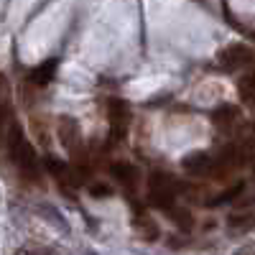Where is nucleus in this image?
<instances>
[{"label": "nucleus", "mask_w": 255, "mask_h": 255, "mask_svg": "<svg viewBox=\"0 0 255 255\" xmlns=\"http://www.w3.org/2000/svg\"><path fill=\"white\" fill-rule=\"evenodd\" d=\"M108 118H110V145H118L128 133V125H130V108H128V102L113 97L108 102Z\"/></svg>", "instance_id": "nucleus-4"}, {"label": "nucleus", "mask_w": 255, "mask_h": 255, "mask_svg": "<svg viewBox=\"0 0 255 255\" xmlns=\"http://www.w3.org/2000/svg\"><path fill=\"white\" fill-rule=\"evenodd\" d=\"M176 194H179V186L171 176L151 174V181H148V199H151L158 209L168 212L171 207H176Z\"/></svg>", "instance_id": "nucleus-2"}, {"label": "nucleus", "mask_w": 255, "mask_h": 255, "mask_svg": "<svg viewBox=\"0 0 255 255\" xmlns=\"http://www.w3.org/2000/svg\"><path fill=\"white\" fill-rule=\"evenodd\" d=\"M212 118H215L217 125H225V128H227V123H232V120L240 118V110L235 108V105H220V108L212 113Z\"/></svg>", "instance_id": "nucleus-10"}, {"label": "nucleus", "mask_w": 255, "mask_h": 255, "mask_svg": "<svg viewBox=\"0 0 255 255\" xmlns=\"http://www.w3.org/2000/svg\"><path fill=\"white\" fill-rule=\"evenodd\" d=\"M90 194H92L95 199H100V197H113V189H110L108 184H92V186H90Z\"/></svg>", "instance_id": "nucleus-15"}, {"label": "nucleus", "mask_w": 255, "mask_h": 255, "mask_svg": "<svg viewBox=\"0 0 255 255\" xmlns=\"http://www.w3.org/2000/svg\"><path fill=\"white\" fill-rule=\"evenodd\" d=\"M56 133H59L61 145L67 148V153L74 156V158H82L84 148H82V135H79V125H77V120L69 118V115H61V118H59Z\"/></svg>", "instance_id": "nucleus-5"}, {"label": "nucleus", "mask_w": 255, "mask_h": 255, "mask_svg": "<svg viewBox=\"0 0 255 255\" xmlns=\"http://www.w3.org/2000/svg\"><path fill=\"white\" fill-rule=\"evenodd\" d=\"M227 225L235 227V230H250L255 227V199H250V204L238 207L232 215L227 217Z\"/></svg>", "instance_id": "nucleus-7"}, {"label": "nucleus", "mask_w": 255, "mask_h": 255, "mask_svg": "<svg viewBox=\"0 0 255 255\" xmlns=\"http://www.w3.org/2000/svg\"><path fill=\"white\" fill-rule=\"evenodd\" d=\"M240 191H243V184H235V186H232V189H227V191H222V194H220V197H215V199H212L209 204H212V207H215V204H225V202H232V199H235V197L240 194Z\"/></svg>", "instance_id": "nucleus-14"}, {"label": "nucleus", "mask_w": 255, "mask_h": 255, "mask_svg": "<svg viewBox=\"0 0 255 255\" xmlns=\"http://www.w3.org/2000/svg\"><path fill=\"white\" fill-rule=\"evenodd\" d=\"M8 153H10V161L18 166V171L26 179L38 176V156L18 125H10V130H8Z\"/></svg>", "instance_id": "nucleus-1"}, {"label": "nucleus", "mask_w": 255, "mask_h": 255, "mask_svg": "<svg viewBox=\"0 0 255 255\" xmlns=\"http://www.w3.org/2000/svg\"><path fill=\"white\" fill-rule=\"evenodd\" d=\"M235 255H255V243H250V245H243Z\"/></svg>", "instance_id": "nucleus-16"}, {"label": "nucleus", "mask_w": 255, "mask_h": 255, "mask_svg": "<svg viewBox=\"0 0 255 255\" xmlns=\"http://www.w3.org/2000/svg\"><path fill=\"white\" fill-rule=\"evenodd\" d=\"M166 215L168 217H171L181 230H189L191 225H194V217H191V212H186V209H179V207H171V209H168L166 212Z\"/></svg>", "instance_id": "nucleus-12"}, {"label": "nucleus", "mask_w": 255, "mask_h": 255, "mask_svg": "<svg viewBox=\"0 0 255 255\" xmlns=\"http://www.w3.org/2000/svg\"><path fill=\"white\" fill-rule=\"evenodd\" d=\"M56 64H59L56 59H49L44 64H38V67H33L31 74H28V82L36 84V87H46V84L56 77Z\"/></svg>", "instance_id": "nucleus-9"}, {"label": "nucleus", "mask_w": 255, "mask_h": 255, "mask_svg": "<svg viewBox=\"0 0 255 255\" xmlns=\"http://www.w3.org/2000/svg\"><path fill=\"white\" fill-rule=\"evenodd\" d=\"M217 61H220V69L238 72V69H245L255 61V51L248 44H230L217 54Z\"/></svg>", "instance_id": "nucleus-3"}, {"label": "nucleus", "mask_w": 255, "mask_h": 255, "mask_svg": "<svg viewBox=\"0 0 255 255\" xmlns=\"http://www.w3.org/2000/svg\"><path fill=\"white\" fill-rule=\"evenodd\" d=\"M238 87H240V97H243V102L248 105V108H255V74L243 77Z\"/></svg>", "instance_id": "nucleus-11"}, {"label": "nucleus", "mask_w": 255, "mask_h": 255, "mask_svg": "<svg viewBox=\"0 0 255 255\" xmlns=\"http://www.w3.org/2000/svg\"><path fill=\"white\" fill-rule=\"evenodd\" d=\"M110 174H113L115 181H118L123 189H128V191H135L138 184H140V171H138L133 163H128V161L113 163V166H110Z\"/></svg>", "instance_id": "nucleus-6"}, {"label": "nucleus", "mask_w": 255, "mask_h": 255, "mask_svg": "<svg viewBox=\"0 0 255 255\" xmlns=\"http://www.w3.org/2000/svg\"><path fill=\"white\" fill-rule=\"evenodd\" d=\"M46 168H49V174L61 184V189L77 186V176H74V171H72L67 163H61V161H56V158H46Z\"/></svg>", "instance_id": "nucleus-8"}, {"label": "nucleus", "mask_w": 255, "mask_h": 255, "mask_svg": "<svg viewBox=\"0 0 255 255\" xmlns=\"http://www.w3.org/2000/svg\"><path fill=\"white\" fill-rule=\"evenodd\" d=\"M15 255H59L54 248H49V245H38V243H28V245H23V248H18L15 250Z\"/></svg>", "instance_id": "nucleus-13"}]
</instances>
